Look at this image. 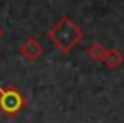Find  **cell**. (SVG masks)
I'll return each instance as SVG.
<instances>
[{
  "label": "cell",
  "mask_w": 124,
  "mask_h": 123,
  "mask_svg": "<svg viewBox=\"0 0 124 123\" xmlns=\"http://www.w3.org/2000/svg\"><path fill=\"white\" fill-rule=\"evenodd\" d=\"M48 39L63 53H70L83 38V29L73 22L68 16H63L60 21L53 24V28L46 33Z\"/></svg>",
  "instance_id": "1"
},
{
  "label": "cell",
  "mask_w": 124,
  "mask_h": 123,
  "mask_svg": "<svg viewBox=\"0 0 124 123\" xmlns=\"http://www.w3.org/2000/svg\"><path fill=\"white\" fill-rule=\"evenodd\" d=\"M24 104H26V97L17 87L14 85L0 87V111L7 118L16 116L24 108Z\"/></svg>",
  "instance_id": "2"
},
{
  "label": "cell",
  "mask_w": 124,
  "mask_h": 123,
  "mask_svg": "<svg viewBox=\"0 0 124 123\" xmlns=\"http://www.w3.org/2000/svg\"><path fill=\"white\" fill-rule=\"evenodd\" d=\"M19 51H21V55H22L26 60L34 62V60H38V58L44 53V46L41 45V41H39L38 38H27V39L21 45Z\"/></svg>",
  "instance_id": "3"
},
{
  "label": "cell",
  "mask_w": 124,
  "mask_h": 123,
  "mask_svg": "<svg viewBox=\"0 0 124 123\" xmlns=\"http://www.w3.org/2000/svg\"><path fill=\"white\" fill-rule=\"evenodd\" d=\"M122 51L119 48H109L107 53H105V58H104V65L107 68H117L121 63H122Z\"/></svg>",
  "instance_id": "4"
},
{
  "label": "cell",
  "mask_w": 124,
  "mask_h": 123,
  "mask_svg": "<svg viewBox=\"0 0 124 123\" xmlns=\"http://www.w3.org/2000/svg\"><path fill=\"white\" fill-rule=\"evenodd\" d=\"M105 53H107V48H104L100 43H92V45L87 48V55H88V58L93 60V62H104Z\"/></svg>",
  "instance_id": "5"
},
{
  "label": "cell",
  "mask_w": 124,
  "mask_h": 123,
  "mask_svg": "<svg viewBox=\"0 0 124 123\" xmlns=\"http://www.w3.org/2000/svg\"><path fill=\"white\" fill-rule=\"evenodd\" d=\"M2 36H4V28L0 26V38H2Z\"/></svg>",
  "instance_id": "6"
}]
</instances>
